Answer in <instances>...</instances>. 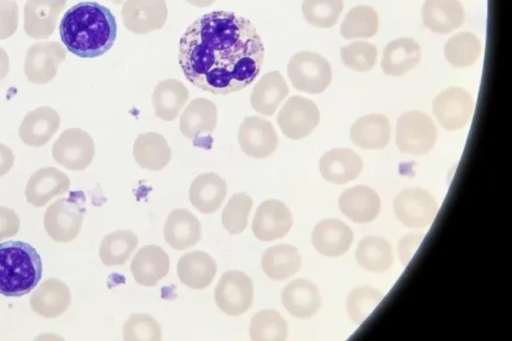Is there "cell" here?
<instances>
[{
    "instance_id": "cell-1",
    "label": "cell",
    "mask_w": 512,
    "mask_h": 341,
    "mask_svg": "<svg viewBox=\"0 0 512 341\" xmlns=\"http://www.w3.org/2000/svg\"><path fill=\"white\" fill-rule=\"evenodd\" d=\"M178 61L193 86L226 95L255 80L264 61V45L250 20L230 11H213L185 30Z\"/></svg>"
},
{
    "instance_id": "cell-2",
    "label": "cell",
    "mask_w": 512,
    "mask_h": 341,
    "mask_svg": "<svg viewBox=\"0 0 512 341\" xmlns=\"http://www.w3.org/2000/svg\"><path fill=\"white\" fill-rule=\"evenodd\" d=\"M59 34L69 52L81 58H94L105 54L113 46L117 23L107 7L84 1L64 13Z\"/></svg>"
},
{
    "instance_id": "cell-3",
    "label": "cell",
    "mask_w": 512,
    "mask_h": 341,
    "mask_svg": "<svg viewBox=\"0 0 512 341\" xmlns=\"http://www.w3.org/2000/svg\"><path fill=\"white\" fill-rule=\"evenodd\" d=\"M42 260L37 250L23 241L0 243V294L20 297L37 286Z\"/></svg>"
},
{
    "instance_id": "cell-4",
    "label": "cell",
    "mask_w": 512,
    "mask_h": 341,
    "mask_svg": "<svg viewBox=\"0 0 512 341\" xmlns=\"http://www.w3.org/2000/svg\"><path fill=\"white\" fill-rule=\"evenodd\" d=\"M287 75L297 90L317 94L330 84L332 70L329 62L319 53L301 51L290 58Z\"/></svg>"
},
{
    "instance_id": "cell-5",
    "label": "cell",
    "mask_w": 512,
    "mask_h": 341,
    "mask_svg": "<svg viewBox=\"0 0 512 341\" xmlns=\"http://www.w3.org/2000/svg\"><path fill=\"white\" fill-rule=\"evenodd\" d=\"M436 140V126L427 114L414 110L398 118L395 141L400 151L424 155L433 149Z\"/></svg>"
},
{
    "instance_id": "cell-6",
    "label": "cell",
    "mask_w": 512,
    "mask_h": 341,
    "mask_svg": "<svg viewBox=\"0 0 512 341\" xmlns=\"http://www.w3.org/2000/svg\"><path fill=\"white\" fill-rule=\"evenodd\" d=\"M83 219V203L77 194H74L56 200L46 209L44 227L54 241L70 242L78 236Z\"/></svg>"
},
{
    "instance_id": "cell-7",
    "label": "cell",
    "mask_w": 512,
    "mask_h": 341,
    "mask_svg": "<svg viewBox=\"0 0 512 341\" xmlns=\"http://www.w3.org/2000/svg\"><path fill=\"white\" fill-rule=\"evenodd\" d=\"M393 210L398 220L406 227L422 229L433 222L438 212V203L427 190L413 187L404 189L396 195Z\"/></svg>"
},
{
    "instance_id": "cell-8",
    "label": "cell",
    "mask_w": 512,
    "mask_h": 341,
    "mask_svg": "<svg viewBox=\"0 0 512 341\" xmlns=\"http://www.w3.org/2000/svg\"><path fill=\"white\" fill-rule=\"evenodd\" d=\"M319 122L320 112L317 105L299 95L288 98L277 115L281 132L292 140L307 137Z\"/></svg>"
},
{
    "instance_id": "cell-9",
    "label": "cell",
    "mask_w": 512,
    "mask_h": 341,
    "mask_svg": "<svg viewBox=\"0 0 512 341\" xmlns=\"http://www.w3.org/2000/svg\"><path fill=\"white\" fill-rule=\"evenodd\" d=\"M253 296L254 289L250 277L235 270L223 273L214 293L218 308L230 316L246 312L252 305Z\"/></svg>"
},
{
    "instance_id": "cell-10",
    "label": "cell",
    "mask_w": 512,
    "mask_h": 341,
    "mask_svg": "<svg viewBox=\"0 0 512 341\" xmlns=\"http://www.w3.org/2000/svg\"><path fill=\"white\" fill-rule=\"evenodd\" d=\"M473 108L471 94L461 87H450L442 91L432 105L437 121L448 131L462 129L469 122Z\"/></svg>"
},
{
    "instance_id": "cell-11",
    "label": "cell",
    "mask_w": 512,
    "mask_h": 341,
    "mask_svg": "<svg viewBox=\"0 0 512 341\" xmlns=\"http://www.w3.org/2000/svg\"><path fill=\"white\" fill-rule=\"evenodd\" d=\"M293 224L288 206L276 199L263 201L256 209L252 231L257 239L268 242L285 237Z\"/></svg>"
},
{
    "instance_id": "cell-12",
    "label": "cell",
    "mask_w": 512,
    "mask_h": 341,
    "mask_svg": "<svg viewBox=\"0 0 512 341\" xmlns=\"http://www.w3.org/2000/svg\"><path fill=\"white\" fill-rule=\"evenodd\" d=\"M238 142L247 156L262 159L276 150L278 135L270 121L259 116H248L239 127Z\"/></svg>"
},
{
    "instance_id": "cell-13",
    "label": "cell",
    "mask_w": 512,
    "mask_h": 341,
    "mask_svg": "<svg viewBox=\"0 0 512 341\" xmlns=\"http://www.w3.org/2000/svg\"><path fill=\"white\" fill-rule=\"evenodd\" d=\"M95 153L90 135L81 129H68L61 134L53 147L55 160L71 170H83Z\"/></svg>"
},
{
    "instance_id": "cell-14",
    "label": "cell",
    "mask_w": 512,
    "mask_h": 341,
    "mask_svg": "<svg viewBox=\"0 0 512 341\" xmlns=\"http://www.w3.org/2000/svg\"><path fill=\"white\" fill-rule=\"evenodd\" d=\"M354 240L351 228L336 218H328L315 225L311 241L314 248L323 256L339 257L346 253Z\"/></svg>"
},
{
    "instance_id": "cell-15",
    "label": "cell",
    "mask_w": 512,
    "mask_h": 341,
    "mask_svg": "<svg viewBox=\"0 0 512 341\" xmlns=\"http://www.w3.org/2000/svg\"><path fill=\"white\" fill-rule=\"evenodd\" d=\"M363 170L361 157L348 148H334L322 155L319 171L333 184L341 185L356 179Z\"/></svg>"
},
{
    "instance_id": "cell-16",
    "label": "cell",
    "mask_w": 512,
    "mask_h": 341,
    "mask_svg": "<svg viewBox=\"0 0 512 341\" xmlns=\"http://www.w3.org/2000/svg\"><path fill=\"white\" fill-rule=\"evenodd\" d=\"M341 212L355 223H368L377 218L381 210L378 193L365 185H357L345 190L339 197Z\"/></svg>"
},
{
    "instance_id": "cell-17",
    "label": "cell",
    "mask_w": 512,
    "mask_h": 341,
    "mask_svg": "<svg viewBox=\"0 0 512 341\" xmlns=\"http://www.w3.org/2000/svg\"><path fill=\"white\" fill-rule=\"evenodd\" d=\"M281 301L292 316L300 319L312 317L322 305L317 286L303 278L292 280L284 287L281 292Z\"/></svg>"
},
{
    "instance_id": "cell-18",
    "label": "cell",
    "mask_w": 512,
    "mask_h": 341,
    "mask_svg": "<svg viewBox=\"0 0 512 341\" xmlns=\"http://www.w3.org/2000/svg\"><path fill=\"white\" fill-rule=\"evenodd\" d=\"M168 254L159 246L146 245L140 248L130 264L134 280L146 287L155 286L169 271Z\"/></svg>"
},
{
    "instance_id": "cell-19",
    "label": "cell",
    "mask_w": 512,
    "mask_h": 341,
    "mask_svg": "<svg viewBox=\"0 0 512 341\" xmlns=\"http://www.w3.org/2000/svg\"><path fill=\"white\" fill-rule=\"evenodd\" d=\"M70 304L69 287L56 278L43 281L30 297L32 310L44 318H56L62 315Z\"/></svg>"
},
{
    "instance_id": "cell-20",
    "label": "cell",
    "mask_w": 512,
    "mask_h": 341,
    "mask_svg": "<svg viewBox=\"0 0 512 341\" xmlns=\"http://www.w3.org/2000/svg\"><path fill=\"white\" fill-rule=\"evenodd\" d=\"M217 118V107L214 102L202 97L195 98L182 112L179 130L185 137L196 140L214 131Z\"/></svg>"
},
{
    "instance_id": "cell-21",
    "label": "cell",
    "mask_w": 512,
    "mask_h": 341,
    "mask_svg": "<svg viewBox=\"0 0 512 341\" xmlns=\"http://www.w3.org/2000/svg\"><path fill=\"white\" fill-rule=\"evenodd\" d=\"M202 235L198 218L186 209L169 213L164 224L165 241L175 250H185L196 245Z\"/></svg>"
},
{
    "instance_id": "cell-22",
    "label": "cell",
    "mask_w": 512,
    "mask_h": 341,
    "mask_svg": "<svg viewBox=\"0 0 512 341\" xmlns=\"http://www.w3.org/2000/svg\"><path fill=\"white\" fill-rule=\"evenodd\" d=\"M464 20V8L458 0H425L422 6V21L435 33L448 34Z\"/></svg>"
},
{
    "instance_id": "cell-23",
    "label": "cell",
    "mask_w": 512,
    "mask_h": 341,
    "mask_svg": "<svg viewBox=\"0 0 512 341\" xmlns=\"http://www.w3.org/2000/svg\"><path fill=\"white\" fill-rule=\"evenodd\" d=\"M69 186L70 180L66 174L52 167L42 168L30 177L25 196L30 204L41 207L53 197L65 193Z\"/></svg>"
},
{
    "instance_id": "cell-24",
    "label": "cell",
    "mask_w": 512,
    "mask_h": 341,
    "mask_svg": "<svg viewBox=\"0 0 512 341\" xmlns=\"http://www.w3.org/2000/svg\"><path fill=\"white\" fill-rule=\"evenodd\" d=\"M217 272L215 260L206 252L191 251L184 254L177 263L179 280L191 289H205Z\"/></svg>"
},
{
    "instance_id": "cell-25",
    "label": "cell",
    "mask_w": 512,
    "mask_h": 341,
    "mask_svg": "<svg viewBox=\"0 0 512 341\" xmlns=\"http://www.w3.org/2000/svg\"><path fill=\"white\" fill-rule=\"evenodd\" d=\"M289 93L282 74L275 70L265 73L254 85L250 103L252 108L265 116H272Z\"/></svg>"
},
{
    "instance_id": "cell-26",
    "label": "cell",
    "mask_w": 512,
    "mask_h": 341,
    "mask_svg": "<svg viewBox=\"0 0 512 341\" xmlns=\"http://www.w3.org/2000/svg\"><path fill=\"white\" fill-rule=\"evenodd\" d=\"M227 194L226 182L216 173H202L192 181L189 199L201 213L216 212Z\"/></svg>"
},
{
    "instance_id": "cell-27",
    "label": "cell",
    "mask_w": 512,
    "mask_h": 341,
    "mask_svg": "<svg viewBox=\"0 0 512 341\" xmlns=\"http://www.w3.org/2000/svg\"><path fill=\"white\" fill-rule=\"evenodd\" d=\"M391 136V126L383 114H369L357 119L350 129L352 142L369 150L385 148Z\"/></svg>"
},
{
    "instance_id": "cell-28",
    "label": "cell",
    "mask_w": 512,
    "mask_h": 341,
    "mask_svg": "<svg viewBox=\"0 0 512 341\" xmlns=\"http://www.w3.org/2000/svg\"><path fill=\"white\" fill-rule=\"evenodd\" d=\"M420 45L412 38H398L389 42L384 51L381 68L386 75L401 76L420 61Z\"/></svg>"
},
{
    "instance_id": "cell-29",
    "label": "cell",
    "mask_w": 512,
    "mask_h": 341,
    "mask_svg": "<svg viewBox=\"0 0 512 341\" xmlns=\"http://www.w3.org/2000/svg\"><path fill=\"white\" fill-rule=\"evenodd\" d=\"M189 99L187 87L179 80H161L152 93L155 115L164 121L174 120Z\"/></svg>"
},
{
    "instance_id": "cell-30",
    "label": "cell",
    "mask_w": 512,
    "mask_h": 341,
    "mask_svg": "<svg viewBox=\"0 0 512 341\" xmlns=\"http://www.w3.org/2000/svg\"><path fill=\"white\" fill-rule=\"evenodd\" d=\"M133 155L141 168L160 171L171 160V148L164 136L157 132H147L136 138Z\"/></svg>"
},
{
    "instance_id": "cell-31",
    "label": "cell",
    "mask_w": 512,
    "mask_h": 341,
    "mask_svg": "<svg viewBox=\"0 0 512 341\" xmlns=\"http://www.w3.org/2000/svg\"><path fill=\"white\" fill-rule=\"evenodd\" d=\"M302 264L298 249L290 244H278L266 249L261 266L272 280L282 281L297 273Z\"/></svg>"
},
{
    "instance_id": "cell-32",
    "label": "cell",
    "mask_w": 512,
    "mask_h": 341,
    "mask_svg": "<svg viewBox=\"0 0 512 341\" xmlns=\"http://www.w3.org/2000/svg\"><path fill=\"white\" fill-rule=\"evenodd\" d=\"M355 256L364 269L383 273L393 264L391 244L379 236H366L357 245Z\"/></svg>"
},
{
    "instance_id": "cell-33",
    "label": "cell",
    "mask_w": 512,
    "mask_h": 341,
    "mask_svg": "<svg viewBox=\"0 0 512 341\" xmlns=\"http://www.w3.org/2000/svg\"><path fill=\"white\" fill-rule=\"evenodd\" d=\"M137 244V236L129 230L111 232L100 243V260L106 266L123 265L129 260Z\"/></svg>"
},
{
    "instance_id": "cell-34",
    "label": "cell",
    "mask_w": 512,
    "mask_h": 341,
    "mask_svg": "<svg viewBox=\"0 0 512 341\" xmlns=\"http://www.w3.org/2000/svg\"><path fill=\"white\" fill-rule=\"evenodd\" d=\"M378 27L376 11L370 6L358 5L346 14L340 26V34L347 40L369 38L377 33Z\"/></svg>"
},
{
    "instance_id": "cell-35",
    "label": "cell",
    "mask_w": 512,
    "mask_h": 341,
    "mask_svg": "<svg viewBox=\"0 0 512 341\" xmlns=\"http://www.w3.org/2000/svg\"><path fill=\"white\" fill-rule=\"evenodd\" d=\"M481 54V43L471 32L453 35L444 45L446 60L454 67L464 68L473 65Z\"/></svg>"
},
{
    "instance_id": "cell-36",
    "label": "cell",
    "mask_w": 512,
    "mask_h": 341,
    "mask_svg": "<svg viewBox=\"0 0 512 341\" xmlns=\"http://www.w3.org/2000/svg\"><path fill=\"white\" fill-rule=\"evenodd\" d=\"M59 126V117L57 113H33L28 115L21 127L20 136L22 140L33 146H40L47 142Z\"/></svg>"
},
{
    "instance_id": "cell-37",
    "label": "cell",
    "mask_w": 512,
    "mask_h": 341,
    "mask_svg": "<svg viewBox=\"0 0 512 341\" xmlns=\"http://www.w3.org/2000/svg\"><path fill=\"white\" fill-rule=\"evenodd\" d=\"M250 338L259 340H285L288 336V324L274 309L257 312L250 321Z\"/></svg>"
},
{
    "instance_id": "cell-38",
    "label": "cell",
    "mask_w": 512,
    "mask_h": 341,
    "mask_svg": "<svg viewBox=\"0 0 512 341\" xmlns=\"http://www.w3.org/2000/svg\"><path fill=\"white\" fill-rule=\"evenodd\" d=\"M384 294L373 287L361 286L350 291L346 299V310L356 324L363 323L382 301Z\"/></svg>"
},
{
    "instance_id": "cell-39",
    "label": "cell",
    "mask_w": 512,
    "mask_h": 341,
    "mask_svg": "<svg viewBox=\"0 0 512 341\" xmlns=\"http://www.w3.org/2000/svg\"><path fill=\"white\" fill-rule=\"evenodd\" d=\"M252 206V198L244 192L230 198L222 212V224L229 234H240L246 229Z\"/></svg>"
},
{
    "instance_id": "cell-40",
    "label": "cell",
    "mask_w": 512,
    "mask_h": 341,
    "mask_svg": "<svg viewBox=\"0 0 512 341\" xmlns=\"http://www.w3.org/2000/svg\"><path fill=\"white\" fill-rule=\"evenodd\" d=\"M342 10V0H304L302 4L305 20L318 28H330L335 25Z\"/></svg>"
},
{
    "instance_id": "cell-41",
    "label": "cell",
    "mask_w": 512,
    "mask_h": 341,
    "mask_svg": "<svg viewBox=\"0 0 512 341\" xmlns=\"http://www.w3.org/2000/svg\"><path fill=\"white\" fill-rule=\"evenodd\" d=\"M377 53V48L373 44L364 41H355L340 49L343 64L360 72L373 68L377 60Z\"/></svg>"
},
{
    "instance_id": "cell-42",
    "label": "cell",
    "mask_w": 512,
    "mask_h": 341,
    "mask_svg": "<svg viewBox=\"0 0 512 341\" xmlns=\"http://www.w3.org/2000/svg\"><path fill=\"white\" fill-rule=\"evenodd\" d=\"M161 326L151 315L135 313L123 326L124 340H161Z\"/></svg>"
},
{
    "instance_id": "cell-43",
    "label": "cell",
    "mask_w": 512,
    "mask_h": 341,
    "mask_svg": "<svg viewBox=\"0 0 512 341\" xmlns=\"http://www.w3.org/2000/svg\"><path fill=\"white\" fill-rule=\"evenodd\" d=\"M424 237L423 233L411 232L399 240L398 256L402 265L406 266L411 262Z\"/></svg>"
},
{
    "instance_id": "cell-44",
    "label": "cell",
    "mask_w": 512,
    "mask_h": 341,
    "mask_svg": "<svg viewBox=\"0 0 512 341\" xmlns=\"http://www.w3.org/2000/svg\"><path fill=\"white\" fill-rule=\"evenodd\" d=\"M20 218L11 208L0 206V241L17 234Z\"/></svg>"
},
{
    "instance_id": "cell-45",
    "label": "cell",
    "mask_w": 512,
    "mask_h": 341,
    "mask_svg": "<svg viewBox=\"0 0 512 341\" xmlns=\"http://www.w3.org/2000/svg\"><path fill=\"white\" fill-rule=\"evenodd\" d=\"M13 160L14 156L11 150L7 146L0 144V177L9 171Z\"/></svg>"
}]
</instances>
